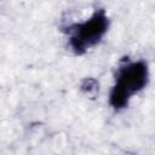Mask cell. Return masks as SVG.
<instances>
[{
  "instance_id": "6da1fadb",
  "label": "cell",
  "mask_w": 155,
  "mask_h": 155,
  "mask_svg": "<svg viewBox=\"0 0 155 155\" xmlns=\"http://www.w3.org/2000/svg\"><path fill=\"white\" fill-rule=\"evenodd\" d=\"M148 79L149 71L144 61L125 63L116 73L115 84L109 94V104L116 110L126 108L130 98L147 86Z\"/></svg>"
},
{
  "instance_id": "7a4b0ae2",
  "label": "cell",
  "mask_w": 155,
  "mask_h": 155,
  "mask_svg": "<svg viewBox=\"0 0 155 155\" xmlns=\"http://www.w3.org/2000/svg\"><path fill=\"white\" fill-rule=\"evenodd\" d=\"M109 28V18L103 8L80 23L68 25L65 33L69 35V46L75 54H84L88 48L101 42Z\"/></svg>"
},
{
  "instance_id": "3957f363",
  "label": "cell",
  "mask_w": 155,
  "mask_h": 155,
  "mask_svg": "<svg viewBox=\"0 0 155 155\" xmlns=\"http://www.w3.org/2000/svg\"><path fill=\"white\" fill-rule=\"evenodd\" d=\"M81 90L85 93H93L98 91V82L94 79H85L81 84Z\"/></svg>"
}]
</instances>
